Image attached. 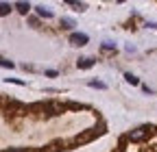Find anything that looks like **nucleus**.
<instances>
[{
	"label": "nucleus",
	"instance_id": "nucleus-1",
	"mask_svg": "<svg viewBox=\"0 0 157 152\" xmlns=\"http://www.w3.org/2000/svg\"><path fill=\"white\" fill-rule=\"evenodd\" d=\"M29 111H33V113H42V115H57L59 107L52 104V102H48V100H44V102H35V104H31Z\"/></svg>",
	"mask_w": 157,
	"mask_h": 152
},
{
	"label": "nucleus",
	"instance_id": "nucleus-2",
	"mask_svg": "<svg viewBox=\"0 0 157 152\" xmlns=\"http://www.w3.org/2000/svg\"><path fill=\"white\" fill-rule=\"evenodd\" d=\"M103 132H105V126H96V128H90L87 132H81V135H76L74 143H87V141L96 139L98 135H103Z\"/></svg>",
	"mask_w": 157,
	"mask_h": 152
},
{
	"label": "nucleus",
	"instance_id": "nucleus-3",
	"mask_svg": "<svg viewBox=\"0 0 157 152\" xmlns=\"http://www.w3.org/2000/svg\"><path fill=\"white\" fill-rule=\"evenodd\" d=\"M151 126H140V128H133L131 132H129V135H127V139L129 141H144L148 135H151Z\"/></svg>",
	"mask_w": 157,
	"mask_h": 152
},
{
	"label": "nucleus",
	"instance_id": "nucleus-4",
	"mask_svg": "<svg viewBox=\"0 0 157 152\" xmlns=\"http://www.w3.org/2000/svg\"><path fill=\"white\" fill-rule=\"evenodd\" d=\"M68 42H70L72 46H85V44L90 42V37H87L85 33H70Z\"/></svg>",
	"mask_w": 157,
	"mask_h": 152
},
{
	"label": "nucleus",
	"instance_id": "nucleus-5",
	"mask_svg": "<svg viewBox=\"0 0 157 152\" xmlns=\"http://www.w3.org/2000/svg\"><path fill=\"white\" fill-rule=\"evenodd\" d=\"M94 63H96V59H78L76 67L78 70H90V67H94Z\"/></svg>",
	"mask_w": 157,
	"mask_h": 152
},
{
	"label": "nucleus",
	"instance_id": "nucleus-6",
	"mask_svg": "<svg viewBox=\"0 0 157 152\" xmlns=\"http://www.w3.org/2000/svg\"><path fill=\"white\" fill-rule=\"evenodd\" d=\"M13 7H15V9H17L20 13H22V15H26V13L31 11V5H29V2H15Z\"/></svg>",
	"mask_w": 157,
	"mask_h": 152
},
{
	"label": "nucleus",
	"instance_id": "nucleus-7",
	"mask_svg": "<svg viewBox=\"0 0 157 152\" xmlns=\"http://www.w3.org/2000/svg\"><path fill=\"white\" fill-rule=\"evenodd\" d=\"M35 11H37L39 17H52V11H48L46 7H35Z\"/></svg>",
	"mask_w": 157,
	"mask_h": 152
},
{
	"label": "nucleus",
	"instance_id": "nucleus-8",
	"mask_svg": "<svg viewBox=\"0 0 157 152\" xmlns=\"http://www.w3.org/2000/svg\"><path fill=\"white\" fill-rule=\"evenodd\" d=\"M68 5H70V7H74V11H85V9H87V5H85V2H74V0H68Z\"/></svg>",
	"mask_w": 157,
	"mask_h": 152
},
{
	"label": "nucleus",
	"instance_id": "nucleus-9",
	"mask_svg": "<svg viewBox=\"0 0 157 152\" xmlns=\"http://www.w3.org/2000/svg\"><path fill=\"white\" fill-rule=\"evenodd\" d=\"M11 9H13V7H11L9 2H0V15H9Z\"/></svg>",
	"mask_w": 157,
	"mask_h": 152
},
{
	"label": "nucleus",
	"instance_id": "nucleus-10",
	"mask_svg": "<svg viewBox=\"0 0 157 152\" xmlns=\"http://www.w3.org/2000/svg\"><path fill=\"white\" fill-rule=\"evenodd\" d=\"M124 78H127L129 85H140V78H137V76H133V74H124Z\"/></svg>",
	"mask_w": 157,
	"mask_h": 152
},
{
	"label": "nucleus",
	"instance_id": "nucleus-11",
	"mask_svg": "<svg viewBox=\"0 0 157 152\" xmlns=\"http://www.w3.org/2000/svg\"><path fill=\"white\" fill-rule=\"evenodd\" d=\"M61 26H63V28H72V26H74V20H72V17H63V20H61Z\"/></svg>",
	"mask_w": 157,
	"mask_h": 152
},
{
	"label": "nucleus",
	"instance_id": "nucleus-12",
	"mask_svg": "<svg viewBox=\"0 0 157 152\" xmlns=\"http://www.w3.org/2000/svg\"><path fill=\"white\" fill-rule=\"evenodd\" d=\"M87 85H90V87H94V89H105V87H107V85H105V83H101V81H90Z\"/></svg>",
	"mask_w": 157,
	"mask_h": 152
},
{
	"label": "nucleus",
	"instance_id": "nucleus-13",
	"mask_svg": "<svg viewBox=\"0 0 157 152\" xmlns=\"http://www.w3.org/2000/svg\"><path fill=\"white\" fill-rule=\"evenodd\" d=\"M5 152H33L31 148H9V150H5Z\"/></svg>",
	"mask_w": 157,
	"mask_h": 152
},
{
	"label": "nucleus",
	"instance_id": "nucleus-14",
	"mask_svg": "<svg viewBox=\"0 0 157 152\" xmlns=\"http://www.w3.org/2000/svg\"><path fill=\"white\" fill-rule=\"evenodd\" d=\"M0 65H2V67H13V63L7 61V59H0Z\"/></svg>",
	"mask_w": 157,
	"mask_h": 152
},
{
	"label": "nucleus",
	"instance_id": "nucleus-15",
	"mask_svg": "<svg viewBox=\"0 0 157 152\" xmlns=\"http://www.w3.org/2000/svg\"><path fill=\"white\" fill-rule=\"evenodd\" d=\"M7 83H15V85H24L22 81H17V78H7Z\"/></svg>",
	"mask_w": 157,
	"mask_h": 152
},
{
	"label": "nucleus",
	"instance_id": "nucleus-16",
	"mask_svg": "<svg viewBox=\"0 0 157 152\" xmlns=\"http://www.w3.org/2000/svg\"><path fill=\"white\" fill-rule=\"evenodd\" d=\"M29 24L31 26H37V17H29Z\"/></svg>",
	"mask_w": 157,
	"mask_h": 152
}]
</instances>
